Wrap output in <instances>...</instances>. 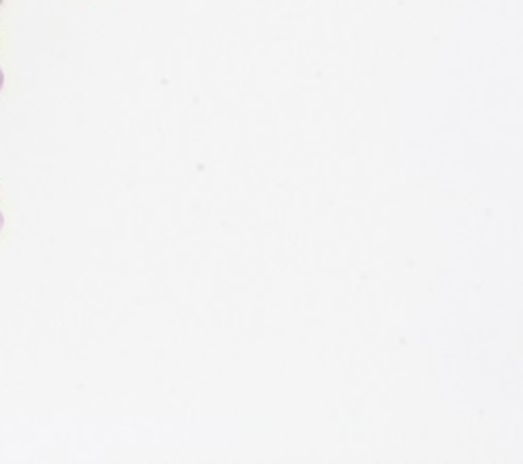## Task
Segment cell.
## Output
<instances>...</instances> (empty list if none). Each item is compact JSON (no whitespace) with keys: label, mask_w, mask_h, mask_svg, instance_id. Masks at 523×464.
<instances>
[{"label":"cell","mask_w":523,"mask_h":464,"mask_svg":"<svg viewBox=\"0 0 523 464\" xmlns=\"http://www.w3.org/2000/svg\"><path fill=\"white\" fill-rule=\"evenodd\" d=\"M0 82H3V74H0Z\"/></svg>","instance_id":"obj_1"}]
</instances>
